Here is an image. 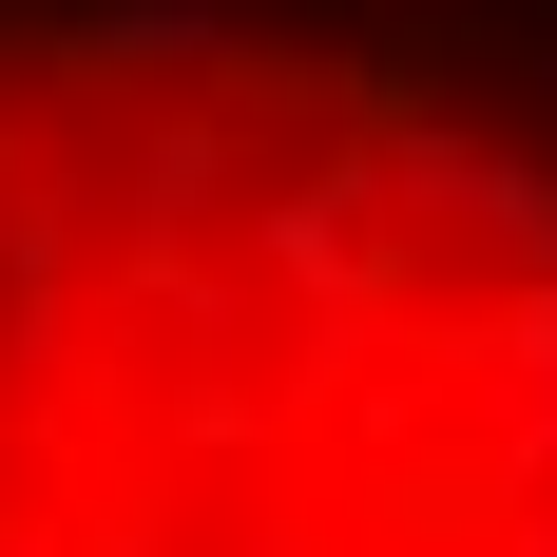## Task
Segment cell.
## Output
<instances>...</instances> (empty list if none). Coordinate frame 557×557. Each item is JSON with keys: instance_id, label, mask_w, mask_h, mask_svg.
<instances>
[{"instance_id": "1", "label": "cell", "mask_w": 557, "mask_h": 557, "mask_svg": "<svg viewBox=\"0 0 557 557\" xmlns=\"http://www.w3.org/2000/svg\"><path fill=\"white\" fill-rule=\"evenodd\" d=\"M0 557H557V0H0Z\"/></svg>"}]
</instances>
